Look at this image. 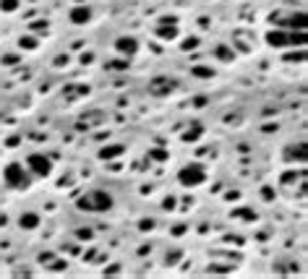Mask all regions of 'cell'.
<instances>
[{
    "label": "cell",
    "mask_w": 308,
    "mask_h": 279,
    "mask_svg": "<svg viewBox=\"0 0 308 279\" xmlns=\"http://www.w3.org/2000/svg\"><path fill=\"white\" fill-rule=\"evenodd\" d=\"M287 29H298V32H305V13H292L290 21H287Z\"/></svg>",
    "instance_id": "cell-11"
},
{
    "label": "cell",
    "mask_w": 308,
    "mask_h": 279,
    "mask_svg": "<svg viewBox=\"0 0 308 279\" xmlns=\"http://www.w3.org/2000/svg\"><path fill=\"white\" fill-rule=\"evenodd\" d=\"M154 34H157L160 39H165V42H173V39H178V26H175V21H162L157 29H154Z\"/></svg>",
    "instance_id": "cell-8"
},
{
    "label": "cell",
    "mask_w": 308,
    "mask_h": 279,
    "mask_svg": "<svg viewBox=\"0 0 308 279\" xmlns=\"http://www.w3.org/2000/svg\"><path fill=\"white\" fill-rule=\"evenodd\" d=\"M3 180H6L8 188L21 191V188H26V185H29V180H32V173H29V170H26L21 162H11V164L3 170Z\"/></svg>",
    "instance_id": "cell-3"
},
{
    "label": "cell",
    "mask_w": 308,
    "mask_h": 279,
    "mask_svg": "<svg viewBox=\"0 0 308 279\" xmlns=\"http://www.w3.org/2000/svg\"><path fill=\"white\" fill-rule=\"evenodd\" d=\"M113 47H115V52H118V55L131 58V55H136V52H138V39H136V37H118Z\"/></svg>",
    "instance_id": "cell-7"
},
{
    "label": "cell",
    "mask_w": 308,
    "mask_h": 279,
    "mask_svg": "<svg viewBox=\"0 0 308 279\" xmlns=\"http://www.w3.org/2000/svg\"><path fill=\"white\" fill-rule=\"evenodd\" d=\"M178 180L186 185V188H196V185H201V183H207V167L204 164H186L178 173Z\"/></svg>",
    "instance_id": "cell-4"
},
{
    "label": "cell",
    "mask_w": 308,
    "mask_h": 279,
    "mask_svg": "<svg viewBox=\"0 0 308 279\" xmlns=\"http://www.w3.org/2000/svg\"><path fill=\"white\" fill-rule=\"evenodd\" d=\"M32 32H34V34L47 32V21H34V24H32Z\"/></svg>",
    "instance_id": "cell-15"
},
{
    "label": "cell",
    "mask_w": 308,
    "mask_h": 279,
    "mask_svg": "<svg viewBox=\"0 0 308 279\" xmlns=\"http://www.w3.org/2000/svg\"><path fill=\"white\" fill-rule=\"evenodd\" d=\"M21 47H29V50L37 47V39H34V37H24V39H21Z\"/></svg>",
    "instance_id": "cell-17"
},
{
    "label": "cell",
    "mask_w": 308,
    "mask_h": 279,
    "mask_svg": "<svg viewBox=\"0 0 308 279\" xmlns=\"http://www.w3.org/2000/svg\"><path fill=\"white\" fill-rule=\"evenodd\" d=\"M26 170L32 175H37V178H47L53 173V162H50L47 154L34 151V154H29V157H26Z\"/></svg>",
    "instance_id": "cell-5"
},
{
    "label": "cell",
    "mask_w": 308,
    "mask_h": 279,
    "mask_svg": "<svg viewBox=\"0 0 308 279\" xmlns=\"http://www.w3.org/2000/svg\"><path fill=\"white\" fill-rule=\"evenodd\" d=\"M19 8V0H0V11H6V13H13Z\"/></svg>",
    "instance_id": "cell-13"
},
{
    "label": "cell",
    "mask_w": 308,
    "mask_h": 279,
    "mask_svg": "<svg viewBox=\"0 0 308 279\" xmlns=\"http://www.w3.org/2000/svg\"><path fill=\"white\" fill-rule=\"evenodd\" d=\"M198 136H201V126H193V128L186 131V136H183V138H186V141H196Z\"/></svg>",
    "instance_id": "cell-14"
},
{
    "label": "cell",
    "mask_w": 308,
    "mask_h": 279,
    "mask_svg": "<svg viewBox=\"0 0 308 279\" xmlns=\"http://www.w3.org/2000/svg\"><path fill=\"white\" fill-rule=\"evenodd\" d=\"M305 44V32H287V29H269L267 32V44H272L274 50H282V47H287V44Z\"/></svg>",
    "instance_id": "cell-2"
},
{
    "label": "cell",
    "mask_w": 308,
    "mask_h": 279,
    "mask_svg": "<svg viewBox=\"0 0 308 279\" xmlns=\"http://www.w3.org/2000/svg\"><path fill=\"white\" fill-rule=\"evenodd\" d=\"M76 206L81 211H91V214H102V211H110L113 209V196L107 191H89L84 193L79 201H76Z\"/></svg>",
    "instance_id": "cell-1"
},
{
    "label": "cell",
    "mask_w": 308,
    "mask_h": 279,
    "mask_svg": "<svg viewBox=\"0 0 308 279\" xmlns=\"http://www.w3.org/2000/svg\"><path fill=\"white\" fill-rule=\"evenodd\" d=\"M193 73L198 76V79H209V76H212V71H209V68H204V66H196V68H193Z\"/></svg>",
    "instance_id": "cell-16"
},
{
    "label": "cell",
    "mask_w": 308,
    "mask_h": 279,
    "mask_svg": "<svg viewBox=\"0 0 308 279\" xmlns=\"http://www.w3.org/2000/svg\"><path fill=\"white\" fill-rule=\"evenodd\" d=\"M118 154H123V146H105V149L99 151V157H102V159H115Z\"/></svg>",
    "instance_id": "cell-12"
},
{
    "label": "cell",
    "mask_w": 308,
    "mask_h": 279,
    "mask_svg": "<svg viewBox=\"0 0 308 279\" xmlns=\"http://www.w3.org/2000/svg\"><path fill=\"white\" fill-rule=\"evenodd\" d=\"M39 214H34V211H26V214H21V219H19V225H21V230H37L39 227Z\"/></svg>",
    "instance_id": "cell-10"
},
{
    "label": "cell",
    "mask_w": 308,
    "mask_h": 279,
    "mask_svg": "<svg viewBox=\"0 0 308 279\" xmlns=\"http://www.w3.org/2000/svg\"><path fill=\"white\" fill-rule=\"evenodd\" d=\"M149 154H151V159H157V162H165V151H162V149H151Z\"/></svg>",
    "instance_id": "cell-18"
},
{
    "label": "cell",
    "mask_w": 308,
    "mask_h": 279,
    "mask_svg": "<svg viewBox=\"0 0 308 279\" xmlns=\"http://www.w3.org/2000/svg\"><path fill=\"white\" fill-rule=\"evenodd\" d=\"M235 214H240V219H256V214L251 211H235Z\"/></svg>",
    "instance_id": "cell-20"
},
{
    "label": "cell",
    "mask_w": 308,
    "mask_h": 279,
    "mask_svg": "<svg viewBox=\"0 0 308 279\" xmlns=\"http://www.w3.org/2000/svg\"><path fill=\"white\" fill-rule=\"evenodd\" d=\"M196 44H198V39H188V42H183V50H191Z\"/></svg>",
    "instance_id": "cell-21"
},
{
    "label": "cell",
    "mask_w": 308,
    "mask_h": 279,
    "mask_svg": "<svg viewBox=\"0 0 308 279\" xmlns=\"http://www.w3.org/2000/svg\"><path fill=\"white\" fill-rule=\"evenodd\" d=\"M68 19H71L73 24H86V21L91 19V11H89L86 6H73L71 13H68Z\"/></svg>",
    "instance_id": "cell-9"
},
{
    "label": "cell",
    "mask_w": 308,
    "mask_h": 279,
    "mask_svg": "<svg viewBox=\"0 0 308 279\" xmlns=\"http://www.w3.org/2000/svg\"><path fill=\"white\" fill-rule=\"evenodd\" d=\"M217 58H222V60H230L233 55H230V52H225V47H217Z\"/></svg>",
    "instance_id": "cell-19"
},
{
    "label": "cell",
    "mask_w": 308,
    "mask_h": 279,
    "mask_svg": "<svg viewBox=\"0 0 308 279\" xmlns=\"http://www.w3.org/2000/svg\"><path fill=\"white\" fill-rule=\"evenodd\" d=\"M173 89H178V81L170 79V76H157V79L149 81V91H151V94H157V97L170 94Z\"/></svg>",
    "instance_id": "cell-6"
}]
</instances>
